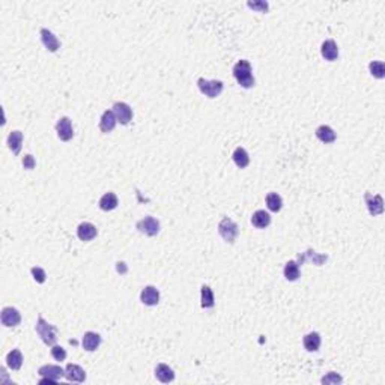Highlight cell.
<instances>
[{
	"mask_svg": "<svg viewBox=\"0 0 385 385\" xmlns=\"http://www.w3.org/2000/svg\"><path fill=\"white\" fill-rule=\"evenodd\" d=\"M96 233H98L96 227L92 225V223H88V221L82 223L77 229V236L80 241H92L96 236Z\"/></svg>",
	"mask_w": 385,
	"mask_h": 385,
	"instance_id": "15",
	"label": "cell"
},
{
	"mask_svg": "<svg viewBox=\"0 0 385 385\" xmlns=\"http://www.w3.org/2000/svg\"><path fill=\"white\" fill-rule=\"evenodd\" d=\"M316 137L322 141V143H333V141L336 140V133L328 125H320L316 130Z\"/></svg>",
	"mask_w": 385,
	"mask_h": 385,
	"instance_id": "24",
	"label": "cell"
},
{
	"mask_svg": "<svg viewBox=\"0 0 385 385\" xmlns=\"http://www.w3.org/2000/svg\"><path fill=\"white\" fill-rule=\"evenodd\" d=\"M56 133H57V137L62 141H69L74 137V128L71 124V119L67 116L60 117L56 124Z\"/></svg>",
	"mask_w": 385,
	"mask_h": 385,
	"instance_id": "5",
	"label": "cell"
},
{
	"mask_svg": "<svg viewBox=\"0 0 385 385\" xmlns=\"http://www.w3.org/2000/svg\"><path fill=\"white\" fill-rule=\"evenodd\" d=\"M218 233L221 235V238L225 239L229 244H233L238 233H239V229H238V225L230 220L229 217H225L218 225Z\"/></svg>",
	"mask_w": 385,
	"mask_h": 385,
	"instance_id": "3",
	"label": "cell"
},
{
	"mask_svg": "<svg viewBox=\"0 0 385 385\" xmlns=\"http://www.w3.org/2000/svg\"><path fill=\"white\" fill-rule=\"evenodd\" d=\"M320 54L325 60H330V62L336 60L339 57V48H337L336 41H333V39H327V41L323 43L320 47Z\"/></svg>",
	"mask_w": 385,
	"mask_h": 385,
	"instance_id": "14",
	"label": "cell"
},
{
	"mask_svg": "<svg viewBox=\"0 0 385 385\" xmlns=\"http://www.w3.org/2000/svg\"><path fill=\"white\" fill-rule=\"evenodd\" d=\"M23 166H24V169H27V170H32V169H35V166H36V161H35V158H33L30 154L24 155V158H23Z\"/></svg>",
	"mask_w": 385,
	"mask_h": 385,
	"instance_id": "34",
	"label": "cell"
},
{
	"mask_svg": "<svg viewBox=\"0 0 385 385\" xmlns=\"http://www.w3.org/2000/svg\"><path fill=\"white\" fill-rule=\"evenodd\" d=\"M232 158H233L235 164H236L239 169H246V167L250 164V157H249L247 151H246L244 148H241V146H238V148L233 151Z\"/></svg>",
	"mask_w": 385,
	"mask_h": 385,
	"instance_id": "22",
	"label": "cell"
},
{
	"mask_svg": "<svg viewBox=\"0 0 385 385\" xmlns=\"http://www.w3.org/2000/svg\"><path fill=\"white\" fill-rule=\"evenodd\" d=\"M341 376L337 375L336 372H330L327 376L322 378V384H341Z\"/></svg>",
	"mask_w": 385,
	"mask_h": 385,
	"instance_id": "33",
	"label": "cell"
},
{
	"mask_svg": "<svg viewBox=\"0 0 385 385\" xmlns=\"http://www.w3.org/2000/svg\"><path fill=\"white\" fill-rule=\"evenodd\" d=\"M304 348L309 352H316L320 348V334L319 333H309L302 339Z\"/></svg>",
	"mask_w": 385,
	"mask_h": 385,
	"instance_id": "20",
	"label": "cell"
},
{
	"mask_svg": "<svg viewBox=\"0 0 385 385\" xmlns=\"http://www.w3.org/2000/svg\"><path fill=\"white\" fill-rule=\"evenodd\" d=\"M23 146V133L22 131H11L8 136V148L12 151L14 155H18Z\"/></svg>",
	"mask_w": 385,
	"mask_h": 385,
	"instance_id": "18",
	"label": "cell"
},
{
	"mask_svg": "<svg viewBox=\"0 0 385 385\" xmlns=\"http://www.w3.org/2000/svg\"><path fill=\"white\" fill-rule=\"evenodd\" d=\"M6 364L8 367L12 370H20L23 366V355L18 349H12L8 355H6Z\"/></svg>",
	"mask_w": 385,
	"mask_h": 385,
	"instance_id": "23",
	"label": "cell"
},
{
	"mask_svg": "<svg viewBox=\"0 0 385 385\" xmlns=\"http://www.w3.org/2000/svg\"><path fill=\"white\" fill-rule=\"evenodd\" d=\"M155 376L159 382H163V384H169L175 379V372L167 366V364H158V366L155 367Z\"/></svg>",
	"mask_w": 385,
	"mask_h": 385,
	"instance_id": "19",
	"label": "cell"
},
{
	"mask_svg": "<svg viewBox=\"0 0 385 385\" xmlns=\"http://www.w3.org/2000/svg\"><path fill=\"white\" fill-rule=\"evenodd\" d=\"M113 113L117 119V122H120L122 125H128L130 120L133 119V109L127 103H114Z\"/></svg>",
	"mask_w": 385,
	"mask_h": 385,
	"instance_id": "7",
	"label": "cell"
},
{
	"mask_svg": "<svg viewBox=\"0 0 385 385\" xmlns=\"http://www.w3.org/2000/svg\"><path fill=\"white\" fill-rule=\"evenodd\" d=\"M65 378L69 381V382H85L86 381V372L77 366V364H68L67 369H65Z\"/></svg>",
	"mask_w": 385,
	"mask_h": 385,
	"instance_id": "12",
	"label": "cell"
},
{
	"mask_svg": "<svg viewBox=\"0 0 385 385\" xmlns=\"http://www.w3.org/2000/svg\"><path fill=\"white\" fill-rule=\"evenodd\" d=\"M364 199H366V205H367V209L372 215H379L384 212V200L379 194L376 196H372L370 193H366L364 194Z\"/></svg>",
	"mask_w": 385,
	"mask_h": 385,
	"instance_id": "10",
	"label": "cell"
},
{
	"mask_svg": "<svg viewBox=\"0 0 385 385\" xmlns=\"http://www.w3.org/2000/svg\"><path fill=\"white\" fill-rule=\"evenodd\" d=\"M251 223H253V226L257 227V229H265V227L270 226L271 217H270L268 212L259 209V211H256V212L253 214V217H251Z\"/></svg>",
	"mask_w": 385,
	"mask_h": 385,
	"instance_id": "21",
	"label": "cell"
},
{
	"mask_svg": "<svg viewBox=\"0 0 385 385\" xmlns=\"http://www.w3.org/2000/svg\"><path fill=\"white\" fill-rule=\"evenodd\" d=\"M281 205H283V200H281V197L277 193H270L267 196V206H268L270 211L278 212L281 209Z\"/></svg>",
	"mask_w": 385,
	"mask_h": 385,
	"instance_id": "29",
	"label": "cell"
},
{
	"mask_svg": "<svg viewBox=\"0 0 385 385\" xmlns=\"http://www.w3.org/2000/svg\"><path fill=\"white\" fill-rule=\"evenodd\" d=\"M283 274H285V278L289 280V281H295L299 278L301 275V271H299V265L295 262V260H289L286 265H285V270H283Z\"/></svg>",
	"mask_w": 385,
	"mask_h": 385,
	"instance_id": "27",
	"label": "cell"
},
{
	"mask_svg": "<svg viewBox=\"0 0 385 385\" xmlns=\"http://www.w3.org/2000/svg\"><path fill=\"white\" fill-rule=\"evenodd\" d=\"M307 259H309V260H313L316 265H322L323 262L328 260V256H320V254H317V253H315L313 250L309 249L306 253H301V254L298 256V262H296V263H298V265H302V262L307 260Z\"/></svg>",
	"mask_w": 385,
	"mask_h": 385,
	"instance_id": "26",
	"label": "cell"
},
{
	"mask_svg": "<svg viewBox=\"0 0 385 385\" xmlns=\"http://www.w3.org/2000/svg\"><path fill=\"white\" fill-rule=\"evenodd\" d=\"M51 357L56 360V361H64L67 358V352L62 346H59V344H53L51 348Z\"/></svg>",
	"mask_w": 385,
	"mask_h": 385,
	"instance_id": "32",
	"label": "cell"
},
{
	"mask_svg": "<svg viewBox=\"0 0 385 385\" xmlns=\"http://www.w3.org/2000/svg\"><path fill=\"white\" fill-rule=\"evenodd\" d=\"M137 229L148 236H155L159 232V223L154 217H145L143 220L137 221Z\"/></svg>",
	"mask_w": 385,
	"mask_h": 385,
	"instance_id": "6",
	"label": "cell"
},
{
	"mask_svg": "<svg viewBox=\"0 0 385 385\" xmlns=\"http://www.w3.org/2000/svg\"><path fill=\"white\" fill-rule=\"evenodd\" d=\"M41 41H43L44 47H45L48 51H51V53L57 51L59 47H60L59 39H57V38L54 36V33L50 32L48 29H41Z\"/></svg>",
	"mask_w": 385,
	"mask_h": 385,
	"instance_id": "13",
	"label": "cell"
},
{
	"mask_svg": "<svg viewBox=\"0 0 385 385\" xmlns=\"http://www.w3.org/2000/svg\"><path fill=\"white\" fill-rule=\"evenodd\" d=\"M36 333L39 334V337L43 339V341L45 344H56V340H57V328L51 323H48L43 316L38 317V322H36Z\"/></svg>",
	"mask_w": 385,
	"mask_h": 385,
	"instance_id": "2",
	"label": "cell"
},
{
	"mask_svg": "<svg viewBox=\"0 0 385 385\" xmlns=\"http://www.w3.org/2000/svg\"><path fill=\"white\" fill-rule=\"evenodd\" d=\"M140 301L145 304V306H157L159 302V292L154 286H146L140 294Z\"/></svg>",
	"mask_w": 385,
	"mask_h": 385,
	"instance_id": "11",
	"label": "cell"
},
{
	"mask_svg": "<svg viewBox=\"0 0 385 385\" xmlns=\"http://www.w3.org/2000/svg\"><path fill=\"white\" fill-rule=\"evenodd\" d=\"M200 295H202V298H200V301H202V307H204V309H211V307H214V304H215L214 292H212V289H211L209 286H206V285L202 286V289H200Z\"/></svg>",
	"mask_w": 385,
	"mask_h": 385,
	"instance_id": "28",
	"label": "cell"
},
{
	"mask_svg": "<svg viewBox=\"0 0 385 385\" xmlns=\"http://www.w3.org/2000/svg\"><path fill=\"white\" fill-rule=\"evenodd\" d=\"M30 272H32V275H33L35 281L39 283V285H43V283L45 281V278H47L45 271H44L43 268H39V267H33V268L30 270Z\"/></svg>",
	"mask_w": 385,
	"mask_h": 385,
	"instance_id": "31",
	"label": "cell"
},
{
	"mask_svg": "<svg viewBox=\"0 0 385 385\" xmlns=\"http://www.w3.org/2000/svg\"><path fill=\"white\" fill-rule=\"evenodd\" d=\"M116 122H117V119H116L113 110H106L103 117H101V120H99V130L103 133H110L114 130Z\"/></svg>",
	"mask_w": 385,
	"mask_h": 385,
	"instance_id": "16",
	"label": "cell"
},
{
	"mask_svg": "<svg viewBox=\"0 0 385 385\" xmlns=\"http://www.w3.org/2000/svg\"><path fill=\"white\" fill-rule=\"evenodd\" d=\"M247 5H249V8L260 9L262 12H267V11H268V3H267V2H249Z\"/></svg>",
	"mask_w": 385,
	"mask_h": 385,
	"instance_id": "35",
	"label": "cell"
},
{
	"mask_svg": "<svg viewBox=\"0 0 385 385\" xmlns=\"http://www.w3.org/2000/svg\"><path fill=\"white\" fill-rule=\"evenodd\" d=\"M117 196L114 193H106L103 197L99 199V208L103 211H113L117 206Z\"/></svg>",
	"mask_w": 385,
	"mask_h": 385,
	"instance_id": "25",
	"label": "cell"
},
{
	"mask_svg": "<svg viewBox=\"0 0 385 385\" xmlns=\"http://www.w3.org/2000/svg\"><path fill=\"white\" fill-rule=\"evenodd\" d=\"M0 319H2L5 327H17L22 322V315L14 307H5L2 310V315H0Z\"/></svg>",
	"mask_w": 385,
	"mask_h": 385,
	"instance_id": "8",
	"label": "cell"
},
{
	"mask_svg": "<svg viewBox=\"0 0 385 385\" xmlns=\"http://www.w3.org/2000/svg\"><path fill=\"white\" fill-rule=\"evenodd\" d=\"M99 344H101V337H99V334L89 331V333H86V334L83 336L82 346H83L85 351H88V352H93V351L98 349Z\"/></svg>",
	"mask_w": 385,
	"mask_h": 385,
	"instance_id": "17",
	"label": "cell"
},
{
	"mask_svg": "<svg viewBox=\"0 0 385 385\" xmlns=\"http://www.w3.org/2000/svg\"><path fill=\"white\" fill-rule=\"evenodd\" d=\"M370 74L376 78H384L385 77V65L384 62H379V60H375V62H370L369 65Z\"/></svg>",
	"mask_w": 385,
	"mask_h": 385,
	"instance_id": "30",
	"label": "cell"
},
{
	"mask_svg": "<svg viewBox=\"0 0 385 385\" xmlns=\"http://www.w3.org/2000/svg\"><path fill=\"white\" fill-rule=\"evenodd\" d=\"M38 373H39V376L54 379V381H59V379H62L65 376V370L60 366H53V364H45V366L39 367Z\"/></svg>",
	"mask_w": 385,
	"mask_h": 385,
	"instance_id": "9",
	"label": "cell"
},
{
	"mask_svg": "<svg viewBox=\"0 0 385 385\" xmlns=\"http://www.w3.org/2000/svg\"><path fill=\"white\" fill-rule=\"evenodd\" d=\"M233 75H235L239 86L246 88V89H250L254 86V77H253L251 65H250L249 60H246V59L238 60L233 67Z\"/></svg>",
	"mask_w": 385,
	"mask_h": 385,
	"instance_id": "1",
	"label": "cell"
},
{
	"mask_svg": "<svg viewBox=\"0 0 385 385\" xmlns=\"http://www.w3.org/2000/svg\"><path fill=\"white\" fill-rule=\"evenodd\" d=\"M197 86H199L200 92L204 95H206L208 98L220 96V93L223 92V88H225L221 80H205V78H199Z\"/></svg>",
	"mask_w": 385,
	"mask_h": 385,
	"instance_id": "4",
	"label": "cell"
}]
</instances>
